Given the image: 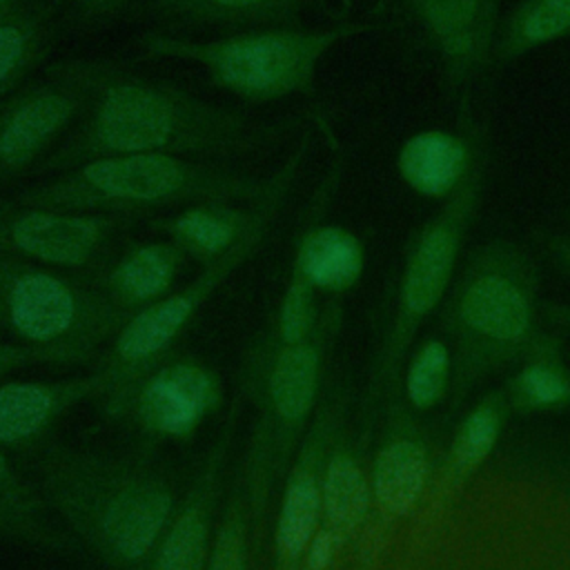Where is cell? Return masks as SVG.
I'll return each instance as SVG.
<instances>
[{"mask_svg":"<svg viewBox=\"0 0 570 570\" xmlns=\"http://www.w3.org/2000/svg\"><path fill=\"white\" fill-rule=\"evenodd\" d=\"M510 407L501 387L485 392L459 421L441 463L434 468L428 494L419 508V534L430 530L456 501L461 490L476 476L494 452Z\"/></svg>","mask_w":570,"mask_h":570,"instance_id":"17","label":"cell"},{"mask_svg":"<svg viewBox=\"0 0 570 570\" xmlns=\"http://www.w3.org/2000/svg\"><path fill=\"white\" fill-rule=\"evenodd\" d=\"M365 22H338L323 29L292 24L258 27L223 38L198 40L160 31L140 33L145 58H171L205 69L209 82L243 102L267 105L314 94L318 65L338 42L367 31Z\"/></svg>","mask_w":570,"mask_h":570,"instance_id":"7","label":"cell"},{"mask_svg":"<svg viewBox=\"0 0 570 570\" xmlns=\"http://www.w3.org/2000/svg\"><path fill=\"white\" fill-rule=\"evenodd\" d=\"M11 2H13V0H0V13H2Z\"/></svg>","mask_w":570,"mask_h":570,"instance_id":"37","label":"cell"},{"mask_svg":"<svg viewBox=\"0 0 570 570\" xmlns=\"http://www.w3.org/2000/svg\"><path fill=\"white\" fill-rule=\"evenodd\" d=\"M485 145V129L465 105L454 131L423 129L405 138L396 154V171L414 194L445 200L461 187Z\"/></svg>","mask_w":570,"mask_h":570,"instance_id":"19","label":"cell"},{"mask_svg":"<svg viewBox=\"0 0 570 570\" xmlns=\"http://www.w3.org/2000/svg\"><path fill=\"white\" fill-rule=\"evenodd\" d=\"M452 350L445 338L428 336L407 356L401 372V399L416 412L448 403L452 392Z\"/></svg>","mask_w":570,"mask_h":570,"instance_id":"29","label":"cell"},{"mask_svg":"<svg viewBox=\"0 0 570 570\" xmlns=\"http://www.w3.org/2000/svg\"><path fill=\"white\" fill-rule=\"evenodd\" d=\"M501 0H399L403 18L439 60L443 82L465 89L492 62Z\"/></svg>","mask_w":570,"mask_h":570,"instance_id":"16","label":"cell"},{"mask_svg":"<svg viewBox=\"0 0 570 570\" xmlns=\"http://www.w3.org/2000/svg\"><path fill=\"white\" fill-rule=\"evenodd\" d=\"M0 105H2V100H0Z\"/></svg>","mask_w":570,"mask_h":570,"instance_id":"38","label":"cell"},{"mask_svg":"<svg viewBox=\"0 0 570 570\" xmlns=\"http://www.w3.org/2000/svg\"><path fill=\"white\" fill-rule=\"evenodd\" d=\"M67 62L87 87V107L31 176H49L91 158L122 154L234 160L276 149L298 125L296 118H254L105 58Z\"/></svg>","mask_w":570,"mask_h":570,"instance_id":"1","label":"cell"},{"mask_svg":"<svg viewBox=\"0 0 570 570\" xmlns=\"http://www.w3.org/2000/svg\"><path fill=\"white\" fill-rule=\"evenodd\" d=\"M383 428L370 463V519L358 539V570H372L390 530L421 508L434 468L419 414L401 394L381 414Z\"/></svg>","mask_w":570,"mask_h":570,"instance_id":"11","label":"cell"},{"mask_svg":"<svg viewBox=\"0 0 570 570\" xmlns=\"http://www.w3.org/2000/svg\"><path fill=\"white\" fill-rule=\"evenodd\" d=\"M272 183L223 163L167 154L102 156L16 189L7 200L69 214L136 216L203 200L254 203Z\"/></svg>","mask_w":570,"mask_h":570,"instance_id":"4","label":"cell"},{"mask_svg":"<svg viewBox=\"0 0 570 570\" xmlns=\"http://www.w3.org/2000/svg\"><path fill=\"white\" fill-rule=\"evenodd\" d=\"M365 450L356 436L345 432V423L334 436L321 490V528L345 550L358 546L370 519V470L363 465Z\"/></svg>","mask_w":570,"mask_h":570,"instance_id":"21","label":"cell"},{"mask_svg":"<svg viewBox=\"0 0 570 570\" xmlns=\"http://www.w3.org/2000/svg\"><path fill=\"white\" fill-rule=\"evenodd\" d=\"M490 151L481 149L461 187L407 238L394 312L372 356L361 399L356 441L365 450L383 410L401 394V372L430 314L441 307L459 269L465 236L476 218L488 180Z\"/></svg>","mask_w":570,"mask_h":570,"instance_id":"5","label":"cell"},{"mask_svg":"<svg viewBox=\"0 0 570 570\" xmlns=\"http://www.w3.org/2000/svg\"><path fill=\"white\" fill-rule=\"evenodd\" d=\"M238 428V399L229 405L223 428L205 452L187 492L138 570H207L223 505L225 470Z\"/></svg>","mask_w":570,"mask_h":570,"instance_id":"15","label":"cell"},{"mask_svg":"<svg viewBox=\"0 0 570 570\" xmlns=\"http://www.w3.org/2000/svg\"><path fill=\"white\" fill-rule=\"evenodd\" d=\"M541 303V272L521 243L492 238L465 256L439 307L454 365L450 414L497 370L561 338L546 330Z\"/></svg>","mask_w":570,"mask_h":570,"instance_id":"3","label":"cell"},{"mask_svg":"<svg viewBox=\"0 0 570 570\" xmlns=\"http://www.w3.org/2000/svg\"><path fill=\"white\" fill-rule=\"evenodd\" d=\"M252 220L254 203L240 207L227 200H203L185 205L174 216L151 218L149 227L183 249L189 261L209 265L238 245Z\"/></svg>","mask_w":570,"mask_h":570,"instance_id":"23","label":"cell"},{"mask_svg":"<svg viewBox=\"0 0 570 570\" xmlns=\"http://www.w3.org/2000/svg\"><path fill=\"white\" fill-rule=\"evenodd\" d=\"M53 517L36 481L24 476L7 452L0 450V541L69 554L78 548V541Z\"/></svg>","mask_w":570,"mask_h":570,"instance_id":"24","label":"cell"},{"mask_svg":"<svg viewBox=\"0 0 570 570\" xmlns=\"http://www.w3.org/2000/svg\"><path fill=\"white\" fill-rule=\"evenodd\" d=\"M96 403L107 421L140 439L187 445L220 414L225 387L220 374L203 358L169 352L118 381Z\"/></svg>","mask_w":570,"mask_h":570,"instance_id":"10","label":"cell"},{"mask_svg":"<svg viewBox=\"0 0 570 570\" xmlns=\"http://www.w3.org/2000/svg\"><path fill=\"white\" fill-rule=\"evenodd\" d=\"M51 512L109 570H138L167 530L180 497L147 459L42 441L27 450Z\"/></svg>","mask_w":570,"mask_h":570,"instance_id":"2","label":"cell"},{"mask_svg":"<svg viewBox=\"0 0 570 570\" xmlns=\"http://www.w3.org/2000/svg\"><path fill=\"white\" fill-rule=\"evenodd\" d=\"M316 0H145L142 13L171 27H281Z\"/></svg>","mask_w":570,"mask_h":570,"instance_id":"26","label":"cell"},{"mask_svg":"<svg viewBox=\"0 0 570 570\" xmlns=\"http://www.w3.org/2000/svg\"><path fill=\"white\" fill-rule=\"evenodd\" d=\"M0 298L4 327L16 341L69 347L91 358L134 316L118 309L85 278L7 254H0Z\"/></svg>","mask_w":570,"mask_h":570,"instance_id":"9","label":"cell"},{"mask_svg":"<svg viewBox=\"0 0 570 570\" xmlns=\"http://www.w3.org/2000/svg\"><path fill=\"white\" fill-rule=\"evenodd\" d=\"M187 256L171 240H142L109 256L85 278L107 301L136 314L165 298L187 265Z\"/></svg>","mask_w":570,"mask_h":570,"instance_id":"20","label":"cell"},{"mask_svg":"<svg viewBox=\"0 0 570 570\" xmlns=\"http://www.w3.org/2000/svg\"><path fill=\"white\" fill-rule=\"evenodd\" d=\"M87 107V87L67 60L22 85L0 105V189L33 169L65 140Z\"/></svg>","mask_w":570,"mask_h":570,"instance_id":"12","label":"cell"},{"mask_svg":"<svg viewBox=\"0 0 570 570\" xmlns=\"http://www.w3.org/2000/svg\"><path fill=\"white\" fill-rule=\"evenodd\" d=\"M87 361H91V356L69 347H42L22 341H0V383L20 370L42 365H76Z\"/></svg>","mask_w":570,"mask_h":570,"instance_id":"32","label":"cell"},{"mask_svg":"<svg viewBox=\"0 0 570 570\" xmlns=\"http://www.w3.org/2000/svg\"><path fill=\"white\" fill-rule=\"evenodd\" d=\"M570 38V0H519L499 22L492 62L508 65Z\"/></svg>","mask_w":570,"mask_h":570,"instance_id":"28","label":"cell"},{"mask_svg":"<svg viewBox=\"0 0 570 570\" xmlns=\"http://www.w3.org/2000/svg\"><path fill=\"white\" fill-rule=\"evenodd\" d=\"M347 392L327 387L307 425L296 454L283 474L274 523L272 570H301L307 548L321 525L323 470L330 445L345 423Z\"/></svg>","mask_w":570,"mask_h":570,"instance_id":"14","label":"cell"},{"mask_svg":"<svg viewBox=\"0 0 570 570\" xmlns=\"http://www.w3.org/2000/svg\"><path fill=\"white\" fill-rule=\"evenodd\" d=\"M254 521L245 472H236L220 508L207 570H252Z\"/></svg>","mask_w":570,"mask_h":570,"instance_id":"30","label":"cell"},{"mask_svg":"<svg viewBox=\"0 0 570 570\" xmlns=\"http://www.w3.org/2000/svg\"><path fill=\"white\" fill-rule=\"evenodd\" d=\"M107 390L98 370L56 381L0 383V450H31L73 407L96 401Z\"/></svg>","mask_w":570,"mask_h":570,"instance_id":"18","label":"cell"},{"mask_svg":"<svg viewBox=\"0 0 570 570\" xmlns=\"http://www.w3.org/2000/svg\"><path fill=\"white\" fill-rule=\"evenodd\" d=\"M4 327V307H2V298H0V330Z\"/></svg>","mask_w":570,"mask_h":570,"instance_id":"36","label":"cell"},{"mask_svg":"<svg viewBox=\"0 0 570 570\" xmlns=\"http://www.w3.org/2000/svg\"><path fill=\"white\" fill-rule=\"evenodd\" d=\"M136 0H60L67 18L76 20L78 27H105L127 13Z\"/></svg>","mask_w":570,"mask_h":570,"instance_id":"33","label":"cell"},{"mask_svg":"<svg viewBox=\"0 0 570 570\" xmlns=\"http://www.w3.org/2000/svg\"><path fill=\"white\" fill-rule=\"evenodd\" d=\"M512 414L532 416L570 410V365L563 338L525 356L501 385Z\"/></svg>","mask_w":570,"mask_h":570,"instance_id":"27","label":"cell"},{"mask_svg":"<svg viewBox=\"0 0 570 570\" xmlns=\"http://www.w3.org/2000/svg\"><path fill=\"white\" fill-rule=\"evenodd\" d=\"M131 225V216L51 212L0 198V254L87 276L111 256L114 238Z\"/></svg>","mask_w":570,"mask_h":570,"instance_id":"13","label":"cell"},{"mask_svg":"<svg viewBox=\"0 0 570 570\" xmlns=\"http://www.w3.org/2000/svg\"><path fill=\"white\" fill-rule=\"evenodd\" d=\"M341 325L343 305L332 298L323 305L309 338L296 345H272L261 338L247 356L245 387L258 407V425L245 468L254 537L261 532L272 485L287 472L323 399L327 358Z\"/></svg>","mask_w":570,"mask_h":570,"instance_id":"6","label":"cell"},{"mask_svg":"<svg viewBox=\"0 0 570 570\" xmlns=\"http://www.w3.org/2000/svg\"><path fill=\"white\" fill-rule=\"evenodd\" d=\"M65 18L60 0H13L0 13V100L47 60Z\"/></svg>","mask_w":570,"mask_h":570,"instance_id":"22","label":"cell"},{"mask_svg":"<svg viewBox=\"0 0 570 570\" xmlns=\"http://www.w3.org/2000/svg\"><path fill=\"white\" fill-rule=\"evenodd\" d=\"M307 151L309 136L305 134L292 147L289 156L272 171V183L265 194L254 200V220L238 245H234L218 261L203 265V269L189 283L174 287L165 298L136 312L120 327L96 367L102 374L107 390L174 352L178 338L185 334L205 303L216 294V289L261 249L272 223L278 218L287 203Z\"/></svg>","mask_w":570,"mask_h":570,"instance_id":"8","label":"cell"},{"mask_svg":"<svg viewBox=\"0 0 570 570\" xmlns=\"http://www.w3.org/2000/svg\"><path fill=\"white\" fill-rule=\"evenodd\" d=\"M543 318L552 323L554 327L568 330L570 332V305L568 303H557V301H543L541 303Z\"/></svg>","mask_w":570,"mask_h":570,"instance_id":"34","label":"cell"},{"mask_svg":"<svg viewBox=\"0 0 570 570\" xmlns=\"http://www.w3.org/2000/svg\"><path fill=\"white\" fill-rule=\"evenodd\" d=\"M546 249L554 258V263L570 274V236H550Z\"/></svg>","mask_w":570,"mask_h":570,"instance_id":"35","label":"cell"},{"mask_svg":"<svg viewBox=\"0 0 570 570\" xmlns=\"http://www.w3.org/2000/svg\"><path fill=\"white\" fill-rule=\"evenodd\" d=\"M365 272V247L343 225H309L296 247L289 274L303 278L316 294L341 298Z\"/></svg>","mask_w":570,"mask_h":570,"instance_id":"25","label":"cell"},{"mask_svg":"<svg viewBox=\"0 0 570 570\" xmlns=\"http://www.w3.org/2000/svg\"><path fill=\"white\" fill-rule=\"evenodd\" d=\"M318 294L298 276L289 274L267 341L272 345H296L309 338L321 321Z\"/></svg>","mask_w":570,"mask_h":570,"instance_id":"31","label":"cell"}]
</instances>
